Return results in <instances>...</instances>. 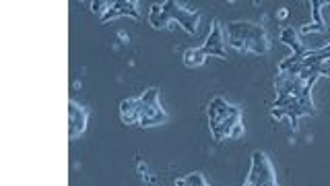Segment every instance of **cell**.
<instances>
[{
    "instance_id": "cell-5",
    "label": "cell",
    "mask_w": 330,
    "mask_h": 186,
    "mask_svg": "<svg viewBox=\"0 0 330 186\" xmlns=\"http://www.w3.org/2000/svg\"><path fill=\"white\" fill-rule=\"evenodd\" d=\"M244 186H277L275 170L268 155L262 151H254L250 159V170Z\"/></svg>"
},
{
    "instance_id": "cell-4",
    "label": "cell",
    "mask_w": 330,
    "mask_h": 186,
    "mask_svg": "<svg viewBox=\"0 0 330 186\" xmlns=\"http://www.w3.org/2000/svg\"><path fill=\"white\" fill-rule=\"evenodd\" d=\"M139 110H141V128H153L167 122V112L159 104V87H149L139 96Z\"/></svg>"
},
{
    "instance_id": "cell-14",
    "label": "cell",
    "mask_w": 330,
    "mask_h": 186,
    "mask_svg": "<svg viewBox=\"0 0 330 186\" xmlns=\"http://www.w3.org/2000/svg\"><path fill=\"white\" fill-rule=\"evenodd\" d=\"M109 5H112V3H107V0H91V3H89V9H91L95 15H99V17L103 19V15L107 13Z\"/></svg>"
},
{
    "instance_id": "cell-7",
    "label": "cell",
    "mask_w": 330,
    "mask_h": 186,
    "mask_svg": "<svg viewBox=\"0 0 330 186\" xmlns=\"http://www.w3.org/2000/svg\"><path fill=\"white\" fill-rule=\"evenodd\" d=\"M87 120H89V110L87 106L79 102H68V137L79 139L87 130Z\"/></svg>"
},
{
    "instance_id": "cell-2",
    "label": "cell",
    "mask_w": 330,
    "mask_h": 186,
    "mask_svg": "<svg viewBox=\"0 0 330 186\" xmlns=\"http://www.w3.org/2000/svg\"><path fill=\"white\" fill-rule=\"evenodd\" d=\"M225 46L242 54H264L270 48L268 33L254 21H231L225 29Z\"/></svg>"
},
{
    "instance_id": "cell-3",
    "label": "cell",
    "mask_w": 330,
    "mask_h": 186,
    "mask_svg": "<svg viewBox=\"0 0 330 186\" xmlns=\"http://www.w3.org/2000/svg\"><path fill=\"white\" fill-rule=\"evenodd\" d=\"M171 23H178L186 33L194 35L200 23V15L196 11L188 9L176 0H165V3H155L149 9V25L153 29H167Z\"/></svg>"
},
{
    "instance_id": "cell-1",
    "label": "cell",
    "mask_w": 330,
    "mask_h": 186,
    "mask_svg": "<svg viewBox=\"0 0 330 186\" xmlns=\"http://www.w3.org/2000/svg\"><path fill=\"white\" fill-rule=\"evenodd\" d=\"M208 128L210 135L217 141L223 139H240L244 135V122H242V108L229 104L225 98L217 96L208 102L206 108Z\"/></svg>"
},
{
    "instance_id": "cell-13",
    "label": "cell",
    "mask_w": 330,
    "mask_h": 186,
    "mask_svg": "<svg viewBox=\"0 0 330 186\" xmlns=\"http://www.w3.org/2000/svg\"><path fill=\"white\" fill-rule=\"evenodd\" d=\"M173 184H176V186H208L200 172H190L184 178H176V182H173Z\"/></svg>"
},
{
    "instance_id": "cell-10",
    "label": "cell",
    "mask_w": 330,
    "mask_h": 186,
    "mask_svg": "<svg viewBox=\"0 0 330 186\" xmlns=\"http://www.w3.org/2000/svg\"><path fill=\"white\" fill-rule=\"evenodd\" d=\"M281 42H283L285 46H289L291 52H293L295 56H307V50L303 48L301 37H299V31H297L295 27H291V25L283 27V29H281Z\"/></svg>"
},
{
    "instance_id": "cell-11",
    "label": "cell",
    "mask_w": 330,
    "mask_h": 186,
    "mask_svg": "<svg viewBox=\"0 0 330 186\" xmlns=\"http://www.w3.org/2000/svg\"><path fill=\"white\" fill-rule=\"evenodd\" d=\"M312 17H314V23L312 25H303L301 29H299V35H305V33H309V31H324L326 29V23H324V17H322V9L326 7V3L324 0H312Z\"/></svg>"
},
{
    "instance_id": "cell-16",
    "label": "cell",
    "mask_w": 330,
    "mask_h": 186,
    "mask_svg": "<svg viewBox=\"0 0 330 186\" xmlns=\"http://www.w3.org/2000/svg\"><path fill=\"white\" fill-rule=\"evenodd\" d=\"M120 40H122V44H128V35H126V31H120Z\"/></svg>"
},
{
    "instance_id": "cell-17",
    "label": "cell",
    "mask_w": 330,
    "mask_h": 186,
    "mask_svg": "<svg viewBox=\"0 0 330 186\" xmlns=\"http://www.w3.org/2000/svg\"><path fill=\"white\" fill-rule=\"evenodd\" d=\"M320 52H324V54H330V44H326L324 48H320Z\"/></svg>"
},
{
    "instance_id": "cell-9",
    "label": "cell",
    "mask_w": 330,
    "mask_h": 186,
    "mask_svg": "<svg viewBox=\"0 0 330 186\" xmlns=\"http://www.w3.org/2000/svg\"><path fill=\"white\" fill-rule=\"evenodd\" d=\"M120 118L126 126H139L141 122V110H139V98H126L120 104Z\"/></svg>"
},
{
    "instance_id": "cell-8",
    "label": "cell",
    "mask_w": 330,
    "mask_h": 186,
    "mask_svg": "<svg viewBox=\"0 0 330 186\" xmlns=\"http://www.w3.org/2000/svg\"><path fill=\"white\" fill-rule=\"evenodd\" d=\"M118 17H132L139 19V3H132V0H118V3H112L107 13L103 15L101 23H109Z\"/></svg>"
},
{
    "instance_id": "cell-6",
    "label": "cell",
    "mask_w": 330,
    "mask_h": 186,
    "mask_svg": "<svg viewBox=\"0 0 330 186\" xmlns=\"http://www.w3.org/2000/svg\"><path fill=\"white\" fill-rule=\"evenodd\" d=\"M206 56H215V58H227V46H225V31L219 21H212L210 31L206 35L204 44L200 46Z\"/></svg>"
},
{
    "instance_id": "cell-12",
    "label": "cell",
    "mask_w": 330,
    "mask_h": 186,
    "mask_svg": "<svg viewBox=\"0 0 330 186\" xmlns=\"http://www.w3.org/2000/svg\"><path fill=\"white\" fill-rule=\"evenodd\" d=\"M206 58H208V56L204 54L202 48H188L182 54V60H184L186 68H200L206 62Z\"/></svg>"
},
{
    "instance_id": "cell-15",
    "label": "cell",
    "mask_w": 330,
    "mask_h": 186,
    "mask_svg": "<svg viewBox=\"0 0 330 186\" xmlns=\"http://www.w3.org/2000/svg\"><path fill=\"white\" fill-rule=\"evenodd\" d=\"M277 17L281 19V21H285V19L289 17V11H287V9H279V11H277Z\"/></svg>"
}]
</instances>
